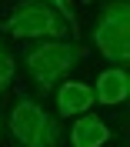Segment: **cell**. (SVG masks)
I'll list each match as a JSON object with an SVG mask.
<instances>
[{"label": "cell", "instance_id": "cell-1", "mask_svg": "<svg viewBox=\"0 0 130 147\" xmlns=\"http://www.w3.org/2000/svg\"><path fill=\"white\" fill-rule=\"evenodd\" d=\"M84 54H87V47L77 44V40H34L23 50V67H27L30 84L40 94H50L84 60Z\"/></svg>", "mask_w": 130, "mask_h": 147}, {"label": "cell", "instance_id": "cell-2", "mask_svg": "<svg viewBox=\"0 0 130 147\" xmlns=\"http://www.w3.org/2000/svg\"><path fill=\"white\" fill-rule=\"evenodd\" d=\"M0 30L7 37H20V40H64V37H70V27L64 24V17L40 0H20L3 17Z\"/></svg>", "mask_w": 130, "mask_h": 147}, {"label": "cell", "instance_id": "cell-3", "mask_svg": "<svg viewBox=\"0 0 130 147\" xmlns=\"http://www.w3.org/2000/svg\"><path fill=\"white\" fill-rule=\"evenodd\" d=\"M7 124L20 147H60V120L34 97H17Z\"/></svg>", "mask_w": 130, "mask_h": 147}, {"label": "cell", "instance_id": "cell-4", "mask_svg": "<svg viewBox=\"0 0 130 147\" xmlns=\"http://www.w3.org/2000/svg\"><path fill=\"white\" fill-rule=\"evenodd\" d=\"M93 47L103 54V60L123 67L130 60V3L127 0H110L93 20Z\"/></svg>", "mask_w": 130, "mask_h": 147}, {"label": "cell", "instance_id": "cell-5", "mask_svg": "<svg viewBox=\"0 0 130 147\" xmlns=\"http://www.w3.org/2000/svg\"><path fill=\"white\" fill-rule=\"evenodd\" d=\"M54 100H57V114H60V117L90 114V107L97 104V100H93V87H90V84H80V80H64V84H57Z\"/></svg>", "mask_w": 130, "mask_h": 147}, {"label": "cell", "instance_id": "cell-6", "mask_svg": "<svg viewBox=\"0 0 130 147\" xmlns=\"http://www.w3.org/2000/svg\"><path fill=\"white\" fill-rule=\"evenodd\" d=\"M127 94H130V74L123 70V67H107V70H100V77L93 84V100L107 104V107H117V104L127 100Z\"/></svg>", "mask_w": 130, "mask_h": 147}, {"label": "cell", "instance_id": "cell-7", "mask_svg": "<svg viewBox=\"0 0 130 147\" xmlns=\"http://www.w3.org/2000/svg\"><path fill=\"white\" fill-rule=\"evenodd\" d=\"M107 140H110V127L93 114L77 117V124L70 127V144L74 147H103Z\"/></svg>", "mask_w": 130, "mask_h": 147}, {"label": "cell", "instance_id": "cell-8", "mask_svg": "<svg viewBox=\"0 0 130 147\" xmlns=\"http://www.w3.org/2000/svg\"><path fill=\"white\" fill-rule=\"evenodd\" d=\"M13 74H17V60L7 50V44L0 40V94H7V87L13 84Z\"/></svg>", "mask_w": 130, "mask_h": 147}, {"label": "cell", "instance_id": "cell-9", "mask_svg": "<svg viewBox=\"0 0 130 147\" xmlns=\"http://www.w3.org/2000/svg\"><path fill=\"white\" fill-rule=\"evenodd\" d=\"M40 3L54 7L57 13L64 17V24L70 27V34H77V30H80V24H77V10H74V0H40Z\"/></svg>", "mask_w": 130, "mask_h": 147}, {"label": "cell", "instance_id": "cell-10", "mask_svg": "<svg viewBox=\"0 0 130 147\" xmlns=\"http://www.w3.org/2000/svg\"><path fill=\"white\" fill-rule=\"evenodd\" d=\"M3 130H7V124H3V114H0V137H3Z\"/></svg>", "mask_w": 130, "mask_h": 147}, {"label": "cell", "instance_id": "cell-11", "mask_svg": "<svg viewBox=\"0 0 130 147\" xmlns=\"http://www.w3.org/2000/svg\"><path fill=\"white\" fill-rule=\"evenodd\" d=\"M90 3H97V0H90Z\"/></svg>", "mask_w": 130, "mask_h": 147}]
</instances>
